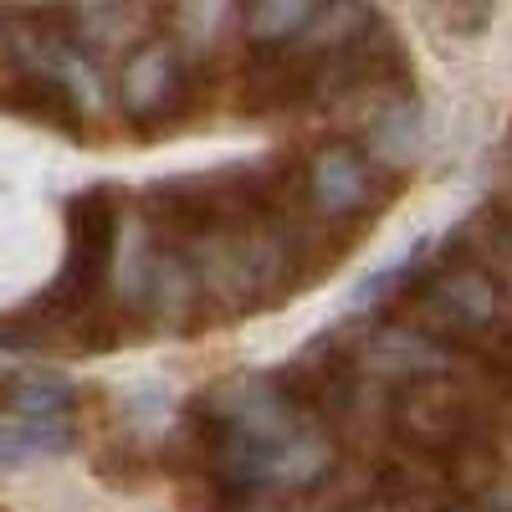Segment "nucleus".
I'll use <instances>...</instances> for the list:
<instances>
[{
    "label": "nucleus",
    "mask_w": 512,
    "mask_h": 512,
    "mask_svg": "<svg viewBox=\"0 0 512 512\" xmlns=\"http://www.w3.org/2000/svg\"><path fill=\"white\" fill-rule=\"evenodd\" d=\"M400 425L405 436L420 446V451H461L477 431V415L461 395H446V390H415L405 395L400 405Z\"/></svg>",
    "instance_id": "7ed1b4c3"
},
{
    "label": "nucleus",
    "mask_w": 512,
    "mask_h": 512,
    "mask_svg": "<svg viewBox=\"0 0 512 512\" xmlns=\"http://www.w3.org/2000/svg\"><path fill=\"white\" fill-rule=\"evenodd\" d=\"M313 16H318V11H313V6H297V0H292V6H256V11L246 16V31H251L256 41H287L292 31H303Z\"/></svg>",
    "instance_id": "0eeeda50"
},
{
    "label": "nucleus",
    "mask_w": 512,
    "mask_h": 512,
    "mask_svg": "<svg viewBox=\"0 0 512 512\" xmlns=\"http://www.w3.org/2000/svg\"><path fill=\"white\" fill-rule=\"evenodd\" d=\"M118 251V205L113 190H82L67 205V272L47 297V313H62L67 323L98 297Z\"/></svg>",
    "instance_id": "f257e3e1"
},
{
    "label": "nucleus",
    "mask_w": 512,
    "mask_h": 512,
    "mask_svg": "<svg viewBox=\"0 0 512 512\" xmlns=\"http://www.w3.org/2000/svg\"><path fill=\"white\" fill-rule=\"evenodd\" d=\"M0 410L11 425H41V431H67L72 415V384L52 369H6L0 374Z\"/></svg>",
    "instance_id": "f03ea898"
},
{
    "label": "nucleus",
    "mask_w": 512,
    "mask_h": 512,
    "mask_svg": "<svg viewBox=\"0 0 512 512\" xmlns=\"http://www.w3.org/2000/svg\"><path fill=\"white\" fill-rule=\"evenodd\" d=\"M175 82H180V67H175V52L164 47V41H149V47H139L134 57H128L123 67V103L128 113H159L164 98L175 93Z\"/></svg>",
    "instance_id": "20e7f679"
},
{
    "label": "nucleus",
    "mask_w": 512,
    "mask_h": 512,
    "mask_svg": "<svg viewBox=\"0 0 512 512\" xmlns=\"http://www.w3.org/2000/svg\"><path fill=\"white\" fill-rule=\"evenodd\" d=\"M313 200L328 210V216H354V210L369 200V169L359 154L349 149H328L313 164Z\"/></svg>",
    "instance_id": "423d86ee"
},
{
    "label": "nucleus",
    "mask_w": 512,
    "mask_h": 512,
    "mask_svg": "<svg viewBox=\"0 0 512 512\" xmlns=\"http://www.w3.org/2000/svg\"><path fill=\"white\" fill-rule=\"evenodd\" d=\"M6 108L11 113H26V118H41V123H57V128H67V134H77V123H82L72 82H62L52 72L16 77L11 88H6Z\"/></svg>",
    "instance_id": "39448f33"
}]
</instances>
